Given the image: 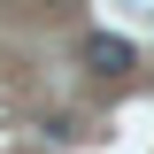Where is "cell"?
I'll list each match as a JSON object with an SVG mask.
<instances>
[{
  "instance_id": "cell-1",
  "label": "cell",
  "mask_w": 154,
  "mask_h": 154,
  "mask_svg": "<svg viewBox=\"0 0 154 154\" xmlns=\"http://www.w3.org/2000/svg\"><path fill=\"white\" fill-rule=\"evenodd\" d=\"M85 62H93L100 77H123V69H131V46H123L116 31H93V38H85Z\"/></svg>"
}]
</instances>
